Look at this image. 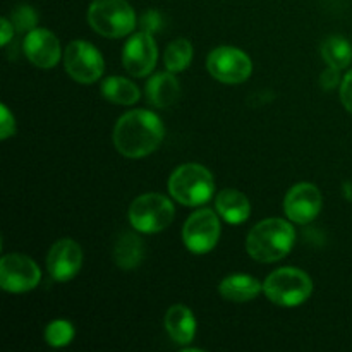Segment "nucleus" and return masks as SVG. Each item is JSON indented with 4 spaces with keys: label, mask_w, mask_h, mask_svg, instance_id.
I'll list each match as a JSON object with an SVG mask.
<instances>
[{
    "label": "nucleus",
    "mask_w": 352,
    "mask_h": 352,
    "mask_svg": "<svg viewBox=\"0 0 352 352\" xmlns=\"http://www.w3.org/2000/svg\"><path fill=\"white\" fill-rule=\"evenodd\" d=\"M192 45L186 38H177L167 47L164 55V62L167 71L181 72L191 64Z\"/></svg>",
    "instance_id": "obj_22"
},
{
    "label": "nucleus",
    "mask_w": 352,
    "mask_h": 352,
    "mask_svg": "<svg viewBox=\"0 0 352 352\" xmlns=\"http://www.w3.org/2000/svg\"><path fill=\"white\" fill-rule=\"evenodd\" d=\"M102 93L109 102L117 105H133L140 100V89L133 81L120 76H110L103 81Z\"/></svg>",
    "instance_id": "obj_20"
},
{
    "label": "nucleus",
    "mask_w": 352,
    "mask_h": 352,
    "mask_svg": "<svg viewBox=\"0 0 352 352\" xmlns=\"http://www.w3.org/2000/svg\"><path fill=\"white\" fill-rule=\"evenodd\" d=\"M23 48L31 64L36 67L50 69L55 67L60 60V43L57 36L43 28L31 30L24 38Z\"/></svg>",
    "instance_id": "obj_14"
},
{
    "label": "nucleus",
    "mask_w": 352,
    "mask_h": 352,
    "mask_svg": "<svg viewBox=\"0 0 352 352\" xmlns=\"http://www.w3.org/2000/svg\"><path fill=\"white\" fill-rule=\"evenodd\" d=\"M64 65L67 74L82 85H91L98 81L105 71L102 54L91 43L81 40L72 41L65 48Z\"/></svg>",
    "instance_id": "obj_7"
},
{
    "label": "nucleus",
    "mask_w": 352,
    "mask_h": 352,
    "mask_svg": "<svg viewBox=\"0 0 352 352\" xmlns=\"http://www.w3.org/2000/svg\"><path fill=\"white\" fill-rule=\"evenodd\" d=\"M174 213L170 199L157 192H148L131 203L129 220L131 226L140 232L157 234L170 226Z\"/></svg>",
    "instance_id": "obj_6"
},
{
    "label": "nucleus",
    "mask_w": 352,
    "mask_h": 352,
    "mask_svg": "<svg viewBox=\"0 0 352 352\" xmlns=\"http://www.w3.org/2000/svg\"><path fill=\"white\" fill-rule=\"evenodd\" d=\"M82 265V250L76 241L60 239L50 248L47 256L48 274L54 280L67 282L78 275Z\"/></svg>",
    "instance_id": "obj_13"
},
{
    "label": "nucleus",
    "mask_w": 352,
    "mask_h": 352,
    "mask_svg": "<svg viewBox=\"0 0 352 352\" xmlns=\"http://www.w3.org/2000/svg\"><path fill=\"white\" fill-rule=\"evenodd\" d=\"M74 327L67 320H55L45 329V339L52 347H64L74 339Z\"/></svg>",
    "instance_id": "obj_23"
},
{
    "label": "nucleus",
    "mask_w": 352,
    "mask_h": 352,
    "mask_svg": "<svg viewBox=\"0 0 352 352\" xmlns=\"http://www.w3.org/2000/svg\"><path fill=\"white\" fill-rule=\"evenodd\" d=\"M165 329L174 342L189 344L196 333L195 315L191 309L182 305L172 306L165 315Z\"/></svg>",
    "instance_id": "obj_17"
},
{
    "label": "nucleus",
    "mask_w": 352,
    "mask_h": 352,
    "mask_svg": "<svg viewBox=\"0 0 352 352\" xmlns=\"http://www.w3.org/2000/svg\"><path fill=\"white\" fill-rule=\"evenodd\" d=\"M263 292L272 302L284 308L299 306L311 296L313 282L299 268H280L267 277Z\"/></svg>",
    "instance_id": "obj_5"
},
{
    "label": "nucleus",
    "mask_w": 352,
    "mask_h": 352,
    "mask_svg": "<svg viewBox=\"0 0 352 352\" xmlns=\"http://www.w3.org/2000/svg\"><path fill=\"white\" fill-rule=\"evenodd\" d=\"M16 133V122H14L12 113L9 112L6 105L0 107V138L7 140Z\"/></svg>",
    "instance_id": "obj_25"
},
{
    "label": "nucleus",
    "mask_w": 352,
    "mask_h": 352,
    "mask_svg": "<svg viewBox=\"0 0 352 352\" xmlns=\"http://www.w3.org/2000/svg\"><path fill=\"white\" fill-rule=\"evenodd\" d=\"M339 71L340 69L332 67V65H329V67L323 71L322 78H320V85H322V88L325 89V91H330V89H333L337 85H339L340 81Z\"/></svg>",
    "instance_id": "obj_26"
},
{
    "label": "nucleus",
    "mask_w": 352,
    "mask_h": 352,
    "mask_svg": "<svg viewBox=\"0 0 352 352\" xmlns=\"http://www.w3.org/2000/svg\"><path fill=\"white\" fill-rule=\"evenodd\" d=\"M206 67L217 81L226 85L244 82L253 71L251 58L236 47H219L210 52Z\"/></svg>",
    "instance_id": "obj_8"
},
{
    "label": "nucleus",
    "mask_w": 352,
    "mask_h": 352,
    "mask_svg": "<svg viewBox=\"0 0 352 352\" xmlns=\"http://www.w3.org/2000/svg\"><path fill=\"white\" fill-rule=\"evenodd\" d=\"M157 58V43L148 31L136 33L124 45L122 64L131 76H136V78L148 76L153 71Z\"/></svg>",
    "instance_id": "obj_11"
},
{
    "label": "nucleus",
    "mask_w": 352,
    "mask_h": 352,
    "mask_svg": "<svg viewBox=\"0 0 352 352\" xmlns=\"http://www.w3.org/2000/svg\"><path fill=\"white\" fill-rule=\"evenodd\" d=\"M340 100H342V105L352 113V71L340 85Z\"/></svg>",
    "instance_id": "obj_27"
},
{
    "label": "nucleus",
    "mask_w": 352,
    "mask_h": 352,
    "mask_svg": "<svg viewBox=\"0 0 352 352\" xmlns=\"http://www.w3.org/2000/svg\"><path fill=\"white\" fill-rule=\"evenodd\" d=\"M181 86L174 72H158L146 82V98L157 109H167L179 98Z\"/></svg>",
    "instance_id": "obj_15"
},
{
    "label": "nucleus",
    "mask_w": 352,
    "mask_h": 352,
    "mask_svg": "<svg viewBox=\"0 0 352 352\" xmlns=\"http://www.w3.org/2000/svg\"><path fill=\"white\" fill-rule=\"evenodd\" d=\"M0 23H2V33H0V45H7L10 41V38H12V34H14V24L10 23L9 19H6V17H3V19L0 21Z\"/></svg>",
    "instance_id": "obj_28"
},
{
    "label": "nucleus",
    "mask_w": 352,
    "mask_h": 352,
    "mask_svg": "<svg viewBox=\"0 0 352 352\" xmlns=\"http://www.w3.org/2000/svg\"><path fill=\"white\" fill-rule=\"evenodd\" d=\"M322 210V192L315 184L299 182L285 195L284 212L296 223H309Z\"/></svg>",
    "instance_id": "obj_12"
},
{
    "label": "nucleus",
    "mask_w": 352,
    "mask_h": 352,
    "mask_svg": "<svg viewBox=\"0 0 352 352\" xmlns=\"http://www.w3.org/2000/svg\"><path fill=\"white\" fill-rule=\"evenodd\" d=\"M12 24L19 31L31 30L36 24V14H34V10L31 7H17L12 12Z\"/></svg>",
    "instance_id": "obj_24"
},
{
    "label": "nucleus",
    "mask_w": 352,
    "mask_h": 352,
    "mask_svg": "<svg viewBox=\"0 0 352 352\" xmlns=\"http://www.w3.org/2000/svg\"><path fill=\"white\" fill-rule=\"evenodd\" d=\"M144 256L143 241L133 232H122L116 241L113 260L122 270H133L141 263Z\"/></svg>",
    "instance_id": "obj_19"
},
{
    "label": "nucleus",
    "mask_w": 352,
    "mask_h": 352,
    "mask_svg": "<svg viewBox=\"0 0 352 352\" xmlns=\"http://www.w3.org/2000/svg\"><path fill=\"white\" fill-rule=\"evenodd\" d=\"M165 136L160 117L150 110H131L124 113L113 129V144L127 158H141L158 148Z\"/></svg>",
    "instance_id": "obj_1"
},
{
    "label": "nucleus",
    "mask_w": 352,
    "mask_h": 352,
    "mask_svg": "<svg viewBox=\"0 0 352 352\" xmlns=\"http://www.w3.org/2000/svg\"><path fill=\"white\" fill-rule=\"evenodd\" d=\"M323 60L337 69H344L352 60V48L342 36H329L322 45Z\"/></svg>",
    "instance_id": "obj_21"
},
{
    "label": "nucleus",
    "mask_w": 352,
    "mask_h": 352,
    "mask_svg": "<svg viewBox=\"0 0 352 352\" xmlns=\"http://www.w3.org/2000/svg\"><path fill=\"white\" fill-rule=\"evenodd\" d=\"M296 241L294 227L282 219H267L256 223L246 237V250L253 260L274 263L292 250Z\"/></svg>",
    "instance_id": "obj_2"
},
{
    "label": "nucleus",
    "mask_w": 352,
    "mask_h": 352,
    "mask_svg": "<svg viewBox=\"0 0 352 352\" xmlns=\"http://www.w3.org/2000/svg\"><path fill=\"white\" fill-rule=\"evenodd\" d=\"M184 244L191 253L205 254L217 246L220 239V220L212 210L203 208L192 213L182 229Z\"/></svg>",
    "instance_id": "obj_9"
},
{
    "label": "nucleus",
    "mask_w": 352,
    "mask_h": 352,
    "mask_svg": "<svg viewBox=\"0 0 352 352\" xmlns=\"http://www.w3.org/2000/svg\"><path fill=\"white\" fill-rule=\"evenodd\" d=\"M41 272L31 258L24 254H6L0 260V285L3 291L28 292L40 284Z\"/></svg>",
    "instance_id": "obj_10"
},
{
    "label": "nucleus",
    "mask_w": 352,
    "mask_h": 352,
    "mask_svg": "<svg viewBox=\"0 0 352 352\" xmlns=\"http://www.w3.org/2000/svg\"><path fill=\"white\" fill-rule=\"evenodd\" d=\"M89 26L105 38H122L136 28V14L126 0H93L88 9Z\"/></svg>",
    "instance_id": "obj_4"
},
{
    "label": "nucleus",
    "mask_w": 352,
    "mask_h": 352,
    "mask_svg": "<svg viewBox=\"0 0 352 352\" xmlns=\"http://www.w3.org/2000/svg\"><path fill=\"white\" fill-rule=\"evenodd\" d=\"M172 198L186 206H199L210 201L215 191V181L210 170L198 164H186L175 168L168 179Z\"/></svg>",
    "instance_id": "obj_3"
},
{
    "label": "nucleus",
    "mask_w": 352,
    "mask_h": 352,
    "mask_svg": "<svg viewBox=\"0 0 352 352\" xmlns=\"http://www.w3.org/2000/svg\"><path fill=\"white\" fill-rule=\"evenodd\" d=\"M215 206L219 215L222 217L226 222L234 223H243L250 219L251 205L250 199L237 189H223L217 195Z\"/></svg>",
    "instance_id": "obj_16"
},
{
    "label": "nucleus",
    "mask_w": 352,
    "mask_h": 352,
    "mask_svg": "<svg viewBox=\"0 0 352 352\" xmlns=\"http://www.w3.org/2000/svg\"><path fill=\"white\" fill-rule=\"evenodd\" d=\"M263 285L251 275H230L219 285V292L223 299L234 302H246L256 298Z\"/></svg>",
    "instance_id": "obj_18"
}]
</instances>
